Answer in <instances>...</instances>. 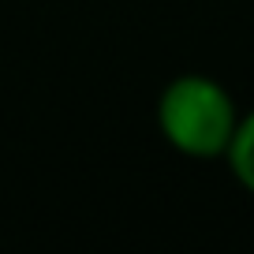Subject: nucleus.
I'll use <instances>...</instances> for the list:
<instances>
[{"mask_svg": "<svg viewBox=\"0 0 254 254\" xmlns=\"http://www.w3.org/2000/svg\"><path fill=\"white\" fill-rule=\"evenodd\" d=\"M236 101L217 79L198 71L176 75L157 97V127L161 138L176 153L194 161L224 157L236 131Z\"/></svg>", "mask_w": 254, "mask_h": 254, "instance_id": "obj_1", "label": "nucleus"}, {"mask_svg": "<svg viewBox=\"0 0 254 254\" xmlns=\"http://www.w3.org/2000/svg\"><path fill=\"white\" fill-rule=\"evenodd\" d=\"M224 161H228V172L236 176L239 187L247 194H254V109L236 120V131H232V142L224 150Z\"/></svg>", "mask_w": 254, "mask_h": 254, "instance_id": "obj_2", "label": "nucleus"}]
</instances>
